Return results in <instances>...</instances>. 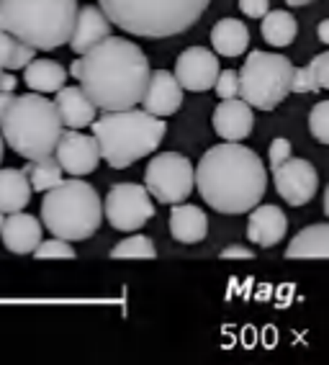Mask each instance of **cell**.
<instances>
[{"instance_id": "cell-29", "label": "cell", "mask_w": 329, "mask_h": 365, "mask_svg": "<svg viewBox=\"0 0 329 365\" xmlns=\"http://www.w3.org/2000/svg\"><path fill=\"white\" fill-rule=\"evenodd\" d=\"M36 260H52V257H75V247L70 240H62V237H54V240L41 242L36 252H33Z\"/></svg>"}, {"instance_id": "cell-30", "label": "cell", "mask_w": 329, "mask_h": 365, "mask_svg": "<svg viewBox=\"0 0 329 365\" xmlns=\"http://www.w3.org/2000/svg\"><path fill=\"white\" fill-rule=\"evenodd\" d=\"M216 93L219 98H239V72L237 70H221L216 78Z\"/></svg>"}, {"instance_id": "cell-16", "label": "cell", "mask_w": 329, "mask_h": 365, "mask_svg": "<svg viewBox=\"0 0 329 365\" xmlns=\"http://www.w3.org/2000/svg\"><path fill=\"white\" fill-rule=\"evenodd\" d=\"M111 36V19L105 16L100 6H83L78 11V21H75L73 36H70V46L75 54L90 52L93 46H98L103 39Z\"/></svg>"}, {"instance_id": "cell-31", "label": "cell", "mask_w": 329, "mask_h": 365, "mask_svg": "<svg viewBox=\"0 0 329 365\" xmlns=\"http://www.w3.org/2000/svg\"><path fill=\"white\" fill-rule=\"evenodd\" d=\"M309 70H311V75H314L316 85H319V91H329V49L311 59Z\"/></svg>"}, {"instance_id": "cell-7", "label": "cell", "mask_w": 329, "mask_h": 365, "mask_svg": "<svg viewBox=\"0 0 329 365\" xmlns=\"http://www.w3.org/2000/svg\"><path fill=\"white\" fill-rule=\"evenodd\" d=\"M41 222L54 237L83 242L98 232L103 222V203L90 182L70 178L44 193Z\"/></svg>"}, {"instance_id": "cell-9", "label": "cell", "mask_w": 329, "mask_h": 365, "mask_svg": "<svg viewBox=\"0 0 329 365\" xmlns=\"http://www.w3.org/2000/svg\"><path fill=\"white\" fill-rule=\"evenodd\" d=\"M145 185L160 203H183L196 188V170L185 155L162 152L150 160L145 170Z\"/></svg>"}, {"instance_id": "cell-1", "label": "cell", "mask_w": 329, "mask_h": 365, "mask_svg": "<svg viewBox=\"0 0 329 365\" xmlns=\"http://www.w3.org/2000/svg\"><path fill=\"white\" fill-rule=\"evenodd\" d=\"M70 75L80 80L83 91L100 111H124L142 103L150 85V59L134 41L108 36L90 52L73 62Z\"/></svg>"}, {"instance_id": "cell-4", "label": "cell", "mask_w": 329, "mask_h": 365, "mask_svg": "<svg viewBox=\"0 0 329 365\" xmlns=\"http://www.w3.org/2000/svg\"><path fill=\"white\" fill-rule=\"evenodd\" d=\"M78 0H0V29L36 49L70 44Z\"/></svg>"}, {"instance_id": "cell-22", "label": "cell", "mask_w": 329, "mask_h": 365, "mask_svg": "<svg viewBox=\"0 0 329 365\" xmlns=\"http://www.w3.org/2000/svg\"><path fill=\"white\" fill-rule=\"evenodd\" d=\"M31 190L33 185L24 170H0V211H6V214L24 211L31 201Z\"/></svg>"}, {"instance_id": "cell-15", "label": "cell", "mask_w": 329, "mask_h": 365, "mask_svg": "<svg viewBox=\"0 0 329 365\" xmlns=\"http://www.w3.org/2000/svg\"><path fill=\"white\" fill-rule=\"evenodd\" d=\"M255 113L244 98H224L214 111V129L224 142H242L252 134Z\"/></svg>"}, {"instance_id": "cell-26", "label": "cell", "mask_w": 329, "mask_h": 365, "mask_svg": "<svg viewBox=\"0 0 329 365\" xmlns=\"http://www.w3.org/2000/svg\"><path fill=\"white\" fill-rule=\"evenodd\" d=\"M298 24L288 11H268V16L263 19V39L270 46H288L296 39Z\"/></svg>"}, {"instance_id": "cell-19", "label": "cell", "mask_w": 329, "mask_h": 365, "mask_svg": "<svg viewBox=\"0 0 329 365\" xmlns=\"http://www.w3.org/2000/svg\"><path fill=\"white\" fill-rule=\"evenodd\" d=\"M288 232V219L278 206H255L250 211V222H247V237L255 242L257 247H276Z\"/></svg>"}, {"instance_id": "cell-36", "label": "cell", "mask_w": 329, "mask_h": 365, "mask_svg": "<svg viewBox=\"0 0 329 365\" xmlns=\"http://www.w3.org/2000/svg\"><path fill=\"white\" fill-rule=\"evenodd\" d=\"M221 257H226V260H231V257H239V260H250V257H255V252H252L250 247H239V245H231V247L221 250Z\"/></svg>"}, {"instance_id": "cell-33", "label": "cell", "mask_w": 329, "mask_h": 365, "mask_svg": "<svg viewBox=\"0 0 329 365\" xmlns=\"http://www.w3.org/2000/svg\"><path fill=\"white\" fill-rule=\"evenodd\" d=\"M293 93H319V85H316L309 65L298 67V70L293 72Z\"/></svg>"}, {"instance_id": "cell-12", "label": "cell", "mask_w": 329, "mask_h": 365, "mask_svg": "<svg viewBox=\"0 0 329 365\" xmlns=\"http://www.w3.org/2000/svg\"><path fill=\"white\" fill-rule=\"evenodd\" d=\"M221 67H219V54L206 46H191L183 49L175 62V78L183 85V91L191 93H206L216 85V78Z\"/></svg>"}, {"instance_id": "cell-38", "label": "cell", "mask_w": 329, "mask_h": 365, "mask_svg": "<svg viewBox=\"0 0 329 365\" xmlns=\"http://www.w3.org/2000/svg\"><path fill=\"white\" fill-rule=\"evenodd\" d=\"M316 36H319V41H322V44L329 46V19L319 21V26H316Z\"/></svg>"}, {"instance_id": "cell-21", "label": "cell", "mask_w": 329, "mask_h": 365, "mask_svg": "<svg viewBox=\"0 0 329 365\" xmlns=\"http://www.w3.org/2000/svg\"><path fill=\"white\" fill-rule=\"evenodd\" d=\"M211 46L219 57H239L250 46V31L242 21L221 19L211 29Z\"/></svg>"}, {"instance_id": "cell-17", "label": "cell", "mask_w": 329, "mask_h": 365, "mask_svg": "<svg viewBox=\"0 0 329 365\" xmlns=\"http://www.w3.org/2000/svg\"><path fill=\"white\" fill-rule=\"evenodd\" d=\"M41 224L44 222L33 219L31 214H24V211L8 214L6 224H3V232H0L8 252H14V255L36 252V247L41 245Z\"/></svg>"}, {"instance_id": "cell-3", "label": "cell", "mask_w": 329, "mask_h": 365, "mask_svg": "<svg viewBox=\"0 0 329 365\" xmlns=\"http://www.w3.org/2000/svg\"><path fill=\"white\" fill-rule=\"evenodd\" d=\"M211 0H98L113 26L145 39L185 34L206 14Z\"/></svg>"}, {"instance_id": "cell-6", "label": "cell", "mask_w": 329, "mask_h": 365, "mask_svg": "<svg viewBox=\"0 0 329 365\" xmlns=\"http://www.w3.org/2000/svg\"><path fill=\"white\" fill-rule=\"evenodd\" d=\"M167 124L150 111H105L93 121V137L98 139L100 157L116 170H124L147 157L164 139Z\"/></svg>"}, {"instance_id": "cell-35", "label": "cell", "mask_w": 329, "mask_h": 365, "mask_svg": "<svg viewBox=\"0 0 329 365\" xmlns=\"http://www.w3.org/2000/svg\"><path fill=\"white\" fill-rule=\"evenodd\" d=\"M19 46V39H16L14 34H8L0 29V65L8 67V62H11V54H14V49Z\"/></svg>"}, {"instance_id": "cell-43", "label": "cell", "mask_w": 329, "mask_h": 365, "mask_svg": "<svg viewBox=\"0 0 329 365\" xmlns=\"http://www.w3.org/2000/svg\"><path fill=\"white\" fill-rule=\"evenodd\" d=\"M3 72H6V67H3V65H0V78H3Z\"/></svg>"}, {"instance_id": "cell-11", "label": "cell", "mask_w": 329, "mask_h": 365, "mask_svg": "<svg viewBox=\"0 0 329 365\" xmlns=\"http://www.w3.org/2000/svg\"><path fill=\"white\" fill-rule=\"evenodd\" d=\"M276 190L288 206H306L319 190V173L309 160L291 157L281 168L273 170Z\"/></svg>"}, {"instance_id": "cell-5", "label": "cell", "mask_w": 329, "mask_h": 365, "mask_svg": "<svg viewBox=\"0 0 329 365\" xmlns=\"http://www.w3.org/2000/svg\"><path fill=\"white\" fill-rule=\"evenodd\" d=\"M62 118L54 101L44 98V93H24L16 96L8 113L0 121L3 139L16 155L24 160H41L57 152L62 139Z\"/></svg>"}, {"instance_id": "cell-10", "label": "cell", "mask_w": 329, "mask_h": 365, "mask_svg": "<svg viewBox=\"0 0 329 365\" xmlns=\"http://www.w3.org/2000/svg\"><path fill=\"white\" fill-rule=\"evenodd\" d=\"M103 214L113 229H119V232H137L157 211H155V201H152V193L147 190V185L116 182V185H111L108 196H105Z\"/></svg>"}, {"instance_id": "cell-28", "label": "cell", "mask_w": 329, "mask_h": 365, "mask_svg": "<svg viewBox=\"0 0 329 365\" xmlns=\"http://www.w3.org/2000/svg\"><path fill=\"white\" fill-rule=\"evenodd\" d=\"M309 131L316 142L329 144V101H319L309 113Z\"/></svg>"}, {"instance_id": "cell-27", "label": "cell", "mask_w": 329, "mask_h": 365, "mask_svg": "<svg viewBox=\"0 0 329 365\" xmlns=\"http://www.w3.org/2000/svg\"><path fill=\"white\" fill-rule=\"evenodd\" d=\"M111 257H157V247H155V242L150 237L134 235L126 237L124 242H119L111 250Z\"/></svg>"}, {"instance_id": "cell-13", "label": "cell", "mask_w": 329, "mask_h": 365, "mask_svg": "<svg viewBox=\"0 0 329 365\" xmlns=\"http://www.w3.org/2000/svg\"><path fill=\"white\" fill-rule=\"evenodd\" d=\"M54 157L60 160L62 170H65L67 175H73V178L88 175V173H93L100 163L98 139L88 137V134H80L78 129H70L62 134Z\"/></svg>"}, {"instance_id": "cell-14", "label": "cell", "mask_w": 329, "mask_h": 365, "mask_svg": "<svg viewBox=\"0 0 329 365\" xmlns=\"http://www.w3.org/2000/svg\"><path fill=\"white\" fill-rule=\"evenodd\" d=\"M142 106H145V111L155 113L160 118H167L178 111L180 106H183V85L178 83L175 72H167V70L152 72Z\"/></svg>"}, {"instance_id": "cell-24", "label": "cell", "mask_w": 329, "mask_h": 365, "mask_svg": "<svg viewBox=\"0 0 329 365\" xmlns=\"http://www.w3.org/2000/svg\"><path fill=\"white\" fill-rule=\"evenodd\" d=\"M286 257H329V224H311L291 240Z\"/></svg>"}, {"instance_id": "cell-2", "label": "cell", "mask_w": 329, "mask_h": 365, "mask_svg": "<svg viewBox=\"0 0 329 365\" xmlns=\"http://www.w3.org/2000/svg\"><path fill=\"white\" fill-rule=\"evenodd\" d=\"M196 188L219 214H250L268 188V173L255 150L224 142L204 152L196 168Z\"/></svg>"}, {"instance_id": "cell-34", "label": "cell", "mask_w": 329, "mask_h": 365, "mask_svg": "<svg viewBox=\"0 0 329 365\" xmlns=\"http://www.w3.org/2000/svg\"><path fill=\"white\" fill-rule=\"evenodd\" d=\"M239 11L250 19H265L270 11V0H239Z\"/></svg>"}, {"instance_id": "cell-25", "label": "cell", "mask_w": 329, "mask_h": 365, "mask_svg": "<svg viewBox=\"0 0 329 365\" xmlns=\"http://www.w3.org/2000/svg\"><path fill=\"white\" fill-rule=\"evenodd\" d=\"M24 173L28 175V180H31L36 193H46L49 188H54V185H60V182L65 180V170H62L60 160L54 155L41 157V160H26Z\"/></svg>"}, {"instance_id": "cell-40", "label": "cell", "mask_w": 329, "mask_h": 365, "mask_svg": "<svg viewBox=\"0 0 329 365\" xmlns=\"http://www.w3.org/2000/svg\"><path fill=\"white\" fill-rule=\"evenodd\" d=\"M324 214L329 216V185H327V190H324Z\"/></svg>"}, {"instance_id": "cell-20", "label": "cell", "mask_w": 329, "mask_h": 365, "mask_svg": "<svg viewBox=\"0 0 329 365\" xmlns=\"http://www.w3.org/2000/svg\"><path fill=\"white\" fill-rule=\"evenodd\" d=\"M170 235L180 245H198L209 235V216L191 203H175L170 211Z\"/></svg>"}, {"instance_id": "cell-18", "label": "cell", "mask_w": 329, "mask_h": 365, "mask_svg": "<svg viewBox=\"0 0 329 365\" xmlns=\"http://www.w3.org/2000/svg\"><path fill=\"white\" fill-rule=\"evenodd\" d=\"M54 106H57V113H60L62 124L67 129H85L95 121V113L100 111L98 106L93 103V98L80 88H62V91L54 93Z\"/></svg>"}, {"instance_id": "cell-37", "label": "cell", "mask_w": 329, "mask_h": 365, "mask_svg": "<svg viewBox=\"0 0 329 365\" xmlns=\"http://www.w3.org/2000/svg\"><path fill=\"white\" fill-rule=\"evenodd\" d=\"M14 91H3L0 88V121H3V116L8 113V108H11V103H14Z\"/></svg>"}, {"instance_id": "cell-23", "label": "cell", "mask_w": 329, "mask_h": 365, "mask_svg": "<svg viewBox=\"0 0 329 365\" xmlns=\"http://www.w3.org/2000/svg\"><path fill=\"white\" fill-rule=\"evenodd\" d=\"M70 70L54 62V59H31L24 67V83L36 93H57L65 88Z\"/></svg>"}, {"instance_id": "cell-41", "label": "cell", "mask_w": 329, "mask_h": 365, "mask_svg": "<svg viewBox=\"0 0 329 365\" xmlns=\"http://www.w3.org/2000/svg\"><path fill=\"white\" fill-rule=\"evenodd\" d=\"M3 144H6V139H3V131H0V163H3Z\"/></svg>"}, {"instance_id": "cell-8", "label": "cell", "mask_w": 329, "mask_h": 365, "mask_svg": "<svg viewBox=\"0 0 329 365\" xmlns=\"http://www.w3.org/2000/svg\"><path fill=\"white\" fill-rule=\"evenodd\" d=\"M293 62L283 54L250 52L239 70V98L257 111H273L293 93Z\"/></svg>"}, {"instance_id": "cell-42", "label": "cell", "mask_w": 329, "mask_h": 365, "mask_svg": "<svg viewBox=\"0 0 329 365\" xmlns=\"http://www.w3.org/2000/svg\"><path fill=\"white\" fill-rule=\"evenodd\" d=\"M3 224H6V211H0V232H3Z\"/></svg>"}, {"instance_id": "cell-39", "label": "cell", "mask_w": 329, "mask_h": 365, "mask_svg": "<svg viewBox=\"0 0 329 365\" xmlns=\"http://www.w3.org/2000/svg\"><path fill=\"white\" fill-rule=\"evenodd\" d=\"M291 8H298V6H306V3H311V0H286Z\"/></svg>"}, {"instance_id": "cell-32", "label": "cell", "mask_w": 329, "mask_h": 365, "mask_svg": "<svg viewBox=\"0 0 329 365\" xmlns=\"http://www.w3.org/2000/svg\"><path fill=\"white\" fill-rule=\"evenodd\" d=\"M291 152H293V147H291L288 139H283V137L273 139V142H270V152H268L270 170L281 168V165H283L286 160H291V157H293V155H291Z\"/></svg>"}]
</instances>
